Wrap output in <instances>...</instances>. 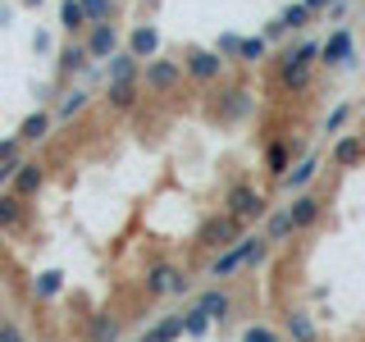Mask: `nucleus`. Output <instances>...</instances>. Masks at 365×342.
Instances as JSON below:
<instances>
[{
	"label": "nucleus",
	"instance_id": "obj_1",
	"mask_svg": "<svg viewBox=\"0 0 365 342\" xmlns=\"http://www.w3.org/2000/svg\"><path fill=\"white\" fill-rule=\"evenodd\" d=\"M315 64H319V41L288 46V51L279 55V87L288 91V96L306 91V87H311V78H315Z\"/></svg>",
	"mask_w": 365,
	"mask_h": 342
},
{
	"label": "nucleus",
	"instance_id": "obj_2",
	"mask_svg": "<svg viewBox=\"0 0 365 342\" xmlns=\"http://www.w3.org/2000/svg\"><path fill=\"white\" fill-rule=\"evenodd\" d=\"M274 242L269 237H237L233 247H224V251H215V260H210V279H233L237 269H256L260 260H265V251Z\"/></svg>",
	"mask_w": 365,
	"mask_h": 342
},
{
	"label": "nucleus",
	"instance_id": "obj_3",
	"mask_svg": "<svg viewBox=\"0 0 365 342\" xmlns=\"http://www.w3.org/2000/svg\"><path fill=\"white\" fill-rule=\"evenodd\" d=\"M224 210L233 214V219H265L269 214V201H265V192H256L251 182H233L228 187V197H224Z\"/></svg>",
	"mask_w": 365,
	"mask_h": 342
},
{
	"label": "nucleus",
	"instance_id": "obj_4",
	"mask_svg": "<svg viewBox=\"0 0 365 342\" xmlns=\"http://www.w3.org/2000/svg\"><path fill=\"white\" fill-rule=\"evenodd\" d=\"M237 237H242V219H233V214H210L201 228H197V247L205 251H224V247H233Z\"/></svg>",
	"mask_w": 365,
	"mask_h": 342
},
{
	"label": "nucleus",
	"instance_id": "obj_5",
	"mask_svg": "<svg viewBox=\"0 0 365 342\" xmlns=\"http://www.w3.org/2000/svg\"><path fill=\"white\" fill-rule=\"evenodd\" d=\"M146 292H151V296H187L192 279L178 265H169V260H155V265L146 269Z\"/></svg>",
	"mask_w": 365,
	"mask_h": 342
},
{
	"label": "nucleus",
	"instance_id": "obj_6",
	"mask_svg": "<svg viewBox=\"0 0 365 342\" xmlns=\"http://www.w3.org/2000/svg\"><path fill=\"white\" fill-rule=\"evenodd\" d=\"M182 60H146L142 64V83L151 87V91H174L178 83H182Z\"/></svg>",
	"mask_w": 365,
	"mask_h": 342
},
{
	"label": "nucleus",
	"instance_id": "obj_7",
	"mask_svg": "<svg viewBox=\"0 0 365 342\" xmlns=\"http://www.w3.org/2000/svg\"><path fill=\"white\" fill-rule=\"evenodd\" d=\"M351 60H356V37L347 28H338L334 37L319 46V64H329V68H347Z\"/></svg>",
	"mask_w": 365,
	"mask_h": 342
},
{
	"label": "nucleus",
	"instance_id": "obj_8",
	"mask_svg": "<svg viewBox=\"0 0 365 342\" xmlns=\"http://www.w3.org/2000/svg\"><path fill=\"white\" fill-rule=\"evenodd\" d=\"M224 55L220 51H187L182 55V68H187V78H197V83H215V78L224 73Z\"/></svg>",
	"mask_w": 365,
	"mask_h": 342
},
{
	"label": "nucleus",
	"instance_id": "obj_9",
	"mask_svg": "<svg viewBox=\"0 0 365 342\" xmlns=\"http://www.w3.org/2000/svg\"><path fill=\"white\" fill-rule=\"evenodd\" d=\"M288 214H292V228L302 233V228H311L319 214H324V201L315 197V192H292V205H288Z\"/></svg>",
	"mask_w": 365,
	"mask_h": 342
},
{
	"label": "nucleus",
	"instance_id": "obj_10",
	"mask_svg": "<svg viewBox=\"0 0 365 342\" xmlns=\"http://www.w3.org/2000/svg\"><path fill=\"white\" fill-rule=\"evenodd\" d=\"M87 55H91V60H110V55H119V28H114V23H91Z\"/></svg>",
	"mask_w": 365,
	"mask_h": 342
},
{
	"label": "nucleus",
	"instance_id": "obj_11",
	"mask_svg": "<svg viewBox=\"0 0 365 342\" xmlns=\"http://www.w3.org/2000/svg\"><path fill=\"white\" fill-rule=\"evenodd\" d=\"M329 160H334V169H351V165H361V160H365V137H356V133L338 137L334 151H329Z\"/></svg>",
	"mask_w": 365,
	"mask_h": 342
},
{
	"label": "nucleus",
	"instance_id": "obj_12",
	"mask_svg": "<svg viewBox=\"0 0 365 342\" xmlns=\"http://www.w3.org/2000/svg\"><path fill=\"white\" fill-rule=\"evenodd\" d=\"M41 182H46V169L37 165V160H23L14 182H9V192H19V197L28 201V197H37V192H41Z\"/></svg>",
	"mask_w": 365,
	"mask_h": 342
},
{
	"label": "nucleus",
	"instance_id": "obj_13",
	"mask_svg": "<svg viewBox=\"0 0 365 342\" xmlns=\"http://www.w3.org/2000/svg\"><path fill=\"white\" fill-rule=\"evenodd\" d=\"M128 51L137 55V60H155V51H160V32L151 28V23H142V28H133L128 32Z\"/></svg>",
	"mask_w": 365,
	"mask_h": 342
},
{
	"label": "nucleus",
	"instance_id": "obj_14",
	"mask_svg": "<svg viewBox=\"0 0 365 342\" xmlns=\"http://www.w3.org/2000/svg\"><path fill=\"white\" fill-rule=\"evenodd\" d=\"M197 311H205V315L215 319V324H220V319L233 315V296H228L224 288H205V292L197 296Z\"/></svg>",
	"mask_w": 365,
	"mask_h": 342
},
{
	"label": "nucleus",
	"instance_id": "obj_15",
	"mask_svg": "<svg viewBox=\"0 0 365 342\" xmlns=\"http://www.w3.org/2000/svg\"><path fill=\"white\" fill-rule=\"evenodd\" d=\"M137 96H142V87H137V78H123V83H110V91H106L110 110H123V114H128V110L137 105Z\"/></svg>",
	"mask_w": 365,
	"mask_h": 342
},
{
	"label": "nucleus",
	"instance_id": "obj_16",
	"mask_svg": "<svg viewBox=\"0 0 365 342\" xmlns=\"http://www.w3.org/2000/svg\"><path fill=\"white\" fill-rule=\"evenodd\" d=\"M315 174H319V160H315V155H306L302 165H292V169H288V174H283L279 182H283L288 192H306V187H311V178H315Z\"/></svg>",
	"mask_w": 365,
	"mask_h": 342
},
{
	"label": "nucleus",
	"instance_id": "obj_17",
	"mask_svg": "<svg viewBox=\"0 0 365 342\" xmlns=\"http://www.w3.org/2000/svg\"><path fill=\"white\" fill-rule=\"evenodd\" d=\"M19 165H23V142L19 137H5L0 142V182H14Z\"/></svg>",
	"mask_w": 365,
	"mask_h": 342
},
{
	"label": "nucleus",
	"instance_id": "obj_18",
	"mask_svg": "<svg viewBox=\"0 0 365 342\" xmlns=\"http://www.w3.org/2000/svg\"><path fill=\"white\" fill-rule=\"evenodd\" d=\"M292 169V151H288V142H269L265 146V174L269 178H283Z\"/></svg>",
	"mask_w": 365,
	"mask_h": 342
},
{
	"label": "nucleus",
	"instance_id": "obj_19",
	"mask_svg": "<svg viewBox=\"0 0 365 342\" xmlns=\"http://www.w3.org/2000/svg\"><path fill=\"white\" fill-rule=\"evenodd\" d=\"M46 133H51V114H46V110H32L28 119L19 123V133H14V137H19V142H41Z\"/></svg>",
	"mask_w": 365,
	"mask_h": 342
},
{
	"label": "nucleus",
	"instance_id": "obj_20",
	"mask_svg": "<svg viewBox=\"0 0 365 342\" xmlns=\"http://www.w3.org/2000/svg\"><path fill=\"white\" fill-rule=\"evenodd\" d=\"M247 110H251V91L233 87V91H228V100L220 105V119L224 123H237V119H247Z\"/></svg>",
	"mask_w": 365,
	"mask_h": 342
},
{
	"label": "nucleus",
	"instance_id": "obj_21",
	"mask_svg": "<svg viewBox=\"0 0 365 342\" xmlns=\"http://www.w3.org/2000/svg\"><path fill=\"white\" fill-rule=\"evenodd\" d=\"M23 210H28V205H23L19 192H0V228H19Z\"/></svg>",
	"mask_w": 365,
	"mask_h": 342
},
{
	"label": "nucleus",
	"instance_id": "obj_22",
	"mask_svg": "<svg viewBox=\"0 0 365 342\" xmlns=\"http://www.w3.org/2000/svg\"><path fill=\"white\" fill-rule=\"evenodd\" d=\"M288 338H292V342H319L315 319L306 315V311H292V315H288Z\"/></svg>",
	"mask_w": 365,
	"mask_h": 342
},
{
	"label": "nucleus",
	"instance_id": "obj_23",
	"mask_svg": "<svg viewBox=\"0 0 365 342\" xmlns=\"http://www.w3.org/2000/svg\"><path fill=\"white\" fill-rule=\"evenodd\" d=\"M137 73H142V60H137L133 51L110 55V83H123V78H137Z\"/></svg>",
	"mask_w": 365,
	"mask_h": 342
},
{
	"label": "nucleus",
	"instance_id": "obj_24",
	"mask_svg": "<svg viewBox=\"0 0 365 342\" xmlns=\"http://www.w3.org/2000/svg\"><path fill=\"white\" fill-rule=\"evenodd\" d=\"M292 233H297V228H292V214L288 210H269L265 214V237H269V242H288Z\"/></svg>",
	"mask_w": 365,
	"mask_h": 342
},
{
	"label": "nucleus",
	"instance_id": "obj_25",
	"mask_svg": "<svg viewBox=\"0 0 365 342\" xmlns=\"http://www.w3.org/2000/svg\"><path fill=\"white\" fill-rule=\"evenodd\" d=\"M60 23H64L68 32H83V28H91L87 5H83V0H60Z\"/></svg>",
	"mask_w": 365,
	"mask_h": 342
},
{
	"label": "nucleus",
	"instance_id": "obj_26",
	"mask_svg": "<svg viewBox=\"0 0 365 342\" xmlns=\"http://www.w3.org/2000/svg\"><path fill=\"white\" fill-rule=\"evenodd\" d=\"M87 342H119V319H114V315H91Z\"/></svg>",
	"mask_w": 365,
	"mask_h": 342
},
{
	"label": "nucleus",
	"instance_id": "obj_27",
	"mask_svg": "<svg viewBox=\"0 0 365 342\" xmlns=\"http://www.w3.org/2000/svg\"><path fill=\"white\" fill-rule=\"evenodd\" d=\"M87 64H91V55H87V41H83V46H78V41H68L64 51H60V68H64V73H83Z\"/></svg>",
	"mask_w": 365,
	"mask_h": 342
},
{
	"label": "nucleus",
	"instance_id": "obj_28",
	"mask_svg": "<svg viewBox=\"0 0 365 342\" xmlns=\"http://www.w3.org/2000/svg\"><path fill=\"white\" fill-rule=\"evenodd\" d=\"M60 288H64V274H60V269H41L37 283H32L37 301H51V296H60Z\"/></svg>",
	"mask_w": 365,
	"mask_h": 342
},
{
	"label": "nucleus",
	"instance_id": "obj_29",
	"mask_svg": "<svg viewBox=\"0 0 365 342\" xmlns=\"http://www.w3.org/2000/svg\"><path fill=\"white\" fill-rule=\"evenodd\" d=\"M269 55V37L260 32V37H242V46H237V60L242 64H260Z\"/></svg>",
	"mask_w": 365,
	"mask_h": 342
},
{
	"label": "nucleus",
	"instance_id": "obj_30",
	"mask_svg": "<svg viewBox=\"0 0 365 342\" xmlns=\"http://www.w3.org/2000/svg\"><path fill=\"white\" fill-rule=\"evenodd\" d=\"M279 19H283V28H288V32H302V28H306V23H311V19H315V9H311V5H306V0H297V5H288V9H283V14H279Z\"/></svg>",
	"mask_w": 365,
	"mask_h": 342
},
{
	"label": "nucleus",
	"instance_id": "obj_31",
	"mask_svg": "<svg viewBox=\"0 0 365 342\" xmlns=\"http://www.w3.org/2000/svg\"><path fill=\"white\" fill-rule=\"evenodd\" d=\"M178 333H182V315H169V319H160V324H155L142 342H174Z\"/></svg>",
	"mask_w": 365,
	"mask_h": 342
},
{
	"label": "nucleus",
	"instance_id": "obj_32",
	"mask_svg": "<svg viewBox=\"0 0 365 342\" xmlns=\"http://www.w3.org/2000/svg\"><path fill=\"white\" fill-rule=\"evenodd\" d=\"M210 324H215V319L205 315V311H197V306L182 315V333H187V338H205V333H210Z\"/></svg>",
	"mask_w": 365,
	"mask_h": 342
},
{
	"label": "nucleus",
	"instance_id": "obj_33",
	"mask_svg": "<svg viewBox=\"0 0 365 342\" xmlns=\"http://www.w3.org/2000/svg\"><path fill=\"white\" fill-rule=\"evenodd\" d=\"M83 105H87V91H83V87H73V91H68V96L60 100V110H55V114H60V119H73V114L83 110Z\"/></svg>",
	"mask_w": 365,
	"mask_h": 342
},
{
	"label": "nucleus",
	"instance_id": "obj_34",
	"mask_svg": "<svg viewBox=\"0 0 365 342\" xmlns=\"http://www.w3.org/2000/svg\"><path fill=\"white\" fill-rule=\"evenodd\" d=\"M83 5H87L91 23H110V14H114V0H83Z\"/></svg>",
	"mask_w": 365,
	"mask_h": 342
},
{
	"label": "nucleus",
	"instance_id": "obj_35",
	"mask_svg": "<svg viewBox=\"0 0 365 342\" xmlns=\"http://www.w3.org/2000/svg\"><path fill=\"white\" fill-rule=\"evenodd\" d=\"M242 342H283V338L274 333V328H265V324H251L247 333H242Z\"/></svg>",
	"mask_w": 365,
	"mask_h": 342
},
{
	"label": "nucleus",
	"instance_id": "obj_36",
	"mask_svg": "<svg viewBox=\"0 0 365 342\" xmlns=\"http://www.w3.org/2000/svg\"><path fill=\"white\" fill-rule=\"evenodd\" d=\"M237 46H242V37H233V32H224V37H220V46H215V51H220L224 60H237Z\"/></svg>",
	"mask_w": 365,
	"mask_h": 342
},
{
	"label": "nucleus",
	"instance_id": "obj_37",
	"mask_svg": "<svg viewBox=\"0 0 365 342\" xmlns=\"http://www.w3.org/2000/svg\"><path fill=\"white\" fill-rule=\"evenodd\" d=\"M0 342H28V338H23V328L14 319H0Z\"/></svg>",
	"mask_w": 365,
	"mask_h": 342
},
{
	"label": "nucleus",
	"instance_id": "obj_38",
	"mask_svg": "<svg viewBox=\"0 0 365 342\" xmlns=\"http://www.w3.org/2000/svg\"><path fill=\"white\" fill-rule=\"evenodd\" d=\"M347 114H351L347 105H338L334 114H329V123H324V133H338V128H342V123H347Z\"/></svg>",
	"mask_w": 365,
	"mask_h": 342
},
{
	"label": "nucleus",
	"instance_id": "obj_39",
	"mask_svg": "<svg viewBox=\"0 0 365 342\" xmlns=\"http://www.w3.org/2000/svg\"><path fill=\"white\" fill-rule=\"evenodd\" d=\"M283 32H288V28H283V19H269V23H265V37H269V41H279Z\"/></svg>",
	"mask_w": 365,
	"mask_h": 342
},
{
	"label": "nucleus",
	"instance_id": "obj_40",
	"mask_svg": "<svg viewBox=\"0 0 365 342\" xmlns=\"http://www.w3.org/2000/svg\"><path fill=\"white\" fill-rule=\"evenodd\" d=\"M306 5H311L315 14H319V9H329V5H334V0H306Z\"/></svg>",
	"mask_w": 365,
	"mask_h": 342
},
{
	"label": "nucleus",
	"instance_id": "obj_41",
	"mask_svg": "<svg viewBox=\"0 0 365 342\" xmlns=\"http://www.w3.org/2000/svg\"><path fill=\"white\" fill-rule=\"evenodd\" d=\"M23 5H41V0H23Z\"/></svg>",
	"mask_w": 365,
	"mask_h": 342
},
{
	"label": "nucleus",
	"instance_id": "obj_42",
	"mask_svg": "<svg viewBox=\"0 0 365 342\" xmlns=\"http://www.w3.org/2000/svg\"><path fill=\"white\" fill-rule=\"evenodd\" d=\"M0 237H5V228H0ZM0 247H5V242H0Z\"/></svg>",
	"mask_w": 365,
	"mask_h": 342
}]
</instances>
